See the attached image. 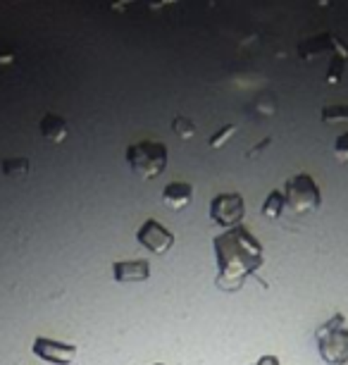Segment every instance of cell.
Instances as JSON below:
<instances>
[{
  "instance_id": "cell-1",
  "label": "cell",
  "mask_w": 348,
  "mask_h": 365,
  "mask_svg": "<svg viewBox=\"0 0 348 365\" xmlns=\"http://www.w3.org/2000/svg\"><path fill=\"white\" fill-rule=\"evenodd\" d=\"M213 251L217 263L215 284L222 292H238L246 279L258 277V270L265 265L260 239L243 225L217 234L213 239Z\"/></svg>"
},
{
  "instance_id": "cell-2",
  "label": "cell",
  "mask_w": 348,
  "mask_h": 365,
  "mask_svg": "<svg viewBox=\"0 0 348 365\" xmlns=\"http://www.w3.org/2000/svg\"><path fill=\"white\" fill-rule=\"evenodd\" d=\"M127 165L129 170L134 172L136 177L146 179H158L162 172L167 170V146L162 141H139V143H132L127 148Z\"/></svg>"
},
{
  "instance_id": "cell-3",
  "label": "cell",
  "mask_w": 348,
  "mask_h": 365,
  "mask_svg": "<svg viewBox=\"0 0 348 365\" xmlns=\"http://www.w3.org/2000/svg\"><path fill=\"white\" fill-rule=\"evenodd\" d=\"M320 358L327 365H341L348 358V325L341 313H334L315 332Z\"/></svg>"
},
{
  "instance_id": "cell-4",
  "label": "cell",
  "mask_w": 348,
  "mask_h": 365,
  "mask_svg": "<svg viewBox=\"0 0 348 365\" xmlns=\"http://www.w3.org/2000/svg\"><path fill=\"white\" fill-rule=\"evenodd\" d=\"M284 198H286V208L296 212V215H312L322 205V194H320L315 177L305 175V172L286 179Z\"/></svg>"
},
{
  "instance_id": "cell-5",
  "label": "cell",
  "mask_w": 348,
  "mask_h": 365,
  "mask_svg": "<svg viewBox=\"0 0 348 365\" xmlns=\"http://www.w3.org/2000/svg\"><path fill=\"white\" fill-rule=\"evenodd\" d=\"M208 215L217 227H222V230H231V227L241 225V220L246 215L243 196L236 194V191H231V194H217L213 201H210Z\"/></svg>"
},
{
  "instance_id": "cell-6",
  "label": "cell",
  "mask_w": 348,
  "mask_h": 365,
  "mask_svg": "<svg viewBox=\"0 0 348 365\" xmlns=\"http://www.w3.org/2000/svg\"><path fill=\"white\" fill-rule=\"evenodd\" d=\"M136 241L153 256H165V253L172 251L174 246V234L167 230L160 220L148 217L139 230H136Z\"/></svg>"
},
{
  "instance_id": "cell-7",
  "label": "cell",
  "mask_w": 348,
  "mask_h": 365,
  "mask_svg": "<svg viewBox=\"0 0 348 365\" xmlns=\"http://www.w3.org/2000/svg\"><path fill=\"white\" fill-rule=\"evenodd\" d=\"M31 354L51 365H72L77 361L79 349L74 344L51 339V336H36L31 344Z\"/></svg>"
},
{
  "instance_id": "cell-8",
  "label": "cell",
  "mask_w": 348,
  "mask_h": 365,
  "mask_svg": "<svg viewBox=\"0 0 348 365\" xmlns=\"http://www.w3.org/2000/svg\"><path fill=\"white\" fill-rule=\"evenodd\" d=\"M151 277V263L146 258H129L112 263V279L117 284H132V282H146Z\"/></svg>"
},
{
  "instance_id": "cell-9",
  "label": "cell",
  "mask_w": 348,
  "mask_h": 365,
  "mask_svg": "<svg viewBox=\"0 0 348 365\" xmlns=\"http://www.w3.org/2000/svg\"><path fill=\"white\" fill-rule=\"evenodd\" d=\"M191 198H194V187L189 182H169L162 189V203L169 210H184L191 203Z\"/></svg>"
},
{
  "instance_id": "cell-10",
  "label": "cell",
  "mask_w": 348,
  "mask_h": 365,
  "mask_svg": "<svg viewBox=\"0 0 348 365\" xmlns=\"http://www.w3.org/2000/svg\"><path fill=\"white\" fill-rule=\"evenodd\" d=\"M38 129H41V136L51 143H63L67 136H70V127H67L65 117H60L56 113H46L41 117Z\"/></svg>"
},
{
  "instance_id": "cell-11",
  "label": "cell",
  "mask_w": 348,
  "mask_h": 365,
  "mask_svg": "<svg viewBox=\"0 0 348 365\" xmlns=\"http://www.w3.org/2000/svg\"><path fill=\"white\" fill-rule=\"evenodd\" d=\"M286 210V198H284V191H270L268 198L263 201V217L268 220H279L282 217V212Z\"/></svg>"
},
{
  "instance_id": "cell-12",
  "label": "cell",
  "mask_w": 348,
  "mask_h": 365,
  "mask_svg": "<svg viewBox=\"0 0 348 365\" xmlns=\"http://www.w3.org/2000/svg\"><path fill=\"white\" fill-rule=\"evenodd\" d=\"M31 172V165L26 158H10V160H3V175L10 179H22Z\"/></svg>"
},
{
  "instance_id": "cell-13",
  "label": "cell",
  "mask_w": 348,
  "mask_h": 365,
  "mask_svg": "<svg viewBox=\"0 0 348 365\" xmlns=\"http://www.w3.org/2000/svg\"><path fill=\"white\" fill-rule=\"evenodd\" d=\"M172 129H174V134L179 136V139H184V141L194 139V134H196V125L189 120V117H174Z\"/></svg>"
},
{
  "instance_id": "cell-14",
  "label": "cell",
  "mask_w": 348,
  "mask_h": 365,
  "mask_svg": "<svg viewBox=\"0 0 348 365\" xmlns=\"http://www.w3.org/2000/svg\"><path fill=\"white\" fill-rule=\"evenodd\" d=\"M322 122H346L348 120V106H332L325 108L322 115H320Z\"/></svg>"
},
{
  "instance_id": "cell-15",
  "label": "cell",
  "mask_w": 348,
  "mask_h": 365,
  "mask_svg": "<svg viewBox=\"0 0 348 365\" xmlns=\"http://www.w3.org/2000/svg\"><path fill=\"white\" fill-rule=\"evenodd\" d=\"M234 134H236V125H227V127H222L215 136H210L208 143L213 148H220V146H224V141H227L229 136H234Z\"/></svg>"
},
{
  "instance_id": "cell-16",
  "label": "cell",
  "mask_w": 348,
  "mask_h": 365,
  "mask_svg": "<svg viewBox=\"0 0 348 365\" xmlns=\"http://www.w3.org/2000/svg\"><path fill=\"white\" fill-rule=\"evenodd\" d=\"M334 155H337V160L348 165V132L341 134L339 139L334 141Z\"/></svg>"
},
{
  "instance_id": "cell-17",
  "label": "cell",
  "mask_w": 348,
  "mask_h": 365,
  "mask_svg": "<svg viewBox=\"0 0 348 365\" xmlns=\"http://www.w3.org/2000/svg\"><path fill=\"white\" fill-rule=\"evenodd\" d=\"M253 365H279V358L277 356H260Z\"/></svg>"
},
{
  "instance_id": "cell-18",
  "label": "cell",
  "mask_w": 348,
  "mask_h": 365,
  "mask_svg": "<svg viewBox=\"0 0 348 365\" xmlns=\"http://www.w3.org/2000/svg\"><path fill=\"white\" fill-rule=\"evenodd\" d=\"M341 365H348V358H346V361H344V363H341Z\"/></svg>"
},
{
  "instance_id": "cell-19",
  "label": "cell",
  "mask_w": 348,
  "mask_h": 365,
  "mask_svg": "<svg viewBox=\"0 0 348 365\" xmlns=\"http://www.w3.org/2000/svg\"><path fill=\"white\" fill-rule=\"evenodd\" d=\"M153 365H165V363H153Z\"/></svg>"
}]
</instances>
